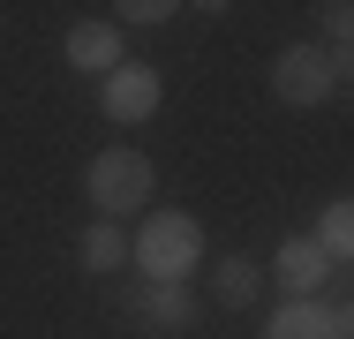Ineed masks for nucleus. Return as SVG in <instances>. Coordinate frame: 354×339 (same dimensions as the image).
<instances>
[{
  "label": "nucleus",
  "instance_id": "obj_1",
  "mask_svg": "<svg viewBox=\"0 0 354 339\" xmlns=\"http://www.w3.org/2000/svg\"><path fill=\"white\" fill-rule=\"evenodd\" d=\"M129 264H136V279L189 286V271L204 264V226H196L189 211H143L136 241H129Z\"/></svg>",
  "mask_w": 354,
  "mask_h": 339
},
{
  "label": "nucleus",
  "instance_id": "obj_2",
  "mask_svg": "<svg viewBox=\"0 0 354 339\" xmlns=\"http://www.w3.org/2000/svg\"><path fill=\"white\" fill-rule=\"evenodd\" d=\"M151 189H158V166L143 158L136 143H113V151H98V158L83 166V196H91L98 219H113V226H121L129 211H143Z\"/></svg>",
  "mask_w": 354,
  "mask_h": 339
},
{
  "label": "nucleus",
  "instance_id": "obj_3",
  "mask_svg": "<svg viewBox=\"0 0 354 339\" xmlns=\"http://www.w3.org/2000/svg\"><path fill=\"white\" fill-rule=\"evenodd\" d=\"M347 83V53H332V46H286L279 61H272V98L279 106H324L332 91Z\"/></svg>",
  "mask_w": 354,
  "mask_h": 339
},
{
  "label": "nucleus",
  "instance_id": "obj_4",
  "mask_svg": "<svg viewBox=\"0 0 354 339\" xmlns=\"http://www.w3.org/2000/svg\"><path fill=\"white\" fill-rule=\"evenodd\" d=\"M98 106H106V121H121V129L151 121V113H158V68H151V61H121L113 75H106Z\"/></svg>",
  "mask_w": 354,
  "mask_h": 339
},
{
  "label": "nucleus",
  "instance_id": "obj_5",
  "mask_svg": "<svg viewBox=\"0 0 354 339\" xmlns=\"http://www.w3.org/2000/svg\"><path fill=\"white\" fill-rule=\"evenodd\" d=\"M121 317H136L151 332H181V324H196V294H189V286L136 279V286H121Z\"/></svg>",
  "mask_w": 354,
  "mask_h": 339
},
{
  "label": "nucleus",
  "instance_id": "obj_6",
  "mask_svg": "<svg viewBox=\"0 0 354 339\" xmlns=\"http://www.w3.org/2000/svg\"><path fill=\"white\" fill-rule=\"evenodd\" d=\"M264 339H347V309L339 302H286L279 317H264Z\"/></svg>",
  "mask_w": 354,
  "mask_h": 339
},
{
  "label": "nucleus",
  "instance_id": "obj_7",
  "mask_svg": "<svg viewBox=\"0 0 354 339\" xmlns=\"http://www.w3.org/2000/svg\"><path fill=\"white\" fill-rule=\"evenodd\" d=\"M61 53H68V68H83V75H113V68L129 61V53H121V23H106V15H98V23H75Z\"/></svg>",
  "mask_w": 354,
  "mask_h": 339
},
{
  "label": "nucleus",
  "instance_id": "obj_8",
  "mask_svg": "<svg viewBox=\"0 0 354 339\" xmlns=\"http://www.w3.org/2000/svg\"><path fill=\"white\" fill-rule=\"evenodd\" d=\"M324 271H332V264L309 249V234H294V241H279V257H272V271H264V279H279V286H286V302H317Z\"/></svg>",
  "mask_w": 354,
  "mask_h": 339
},
{
  "label": "nucleus",
  "instance_id": "obj_9",
  "mask_svg": "<svg viewBox=\"0 0 354 339\" xmlns=\"http://www.w3.org/2000/svg\"><path fill=\"white\" fill-rule=\"evenodd\" d=\"M204 294H212L218 309H249V302L264 294V264H257V257H212Z\"/></svg>",
  "mask_w": 354,
  "mask_h": 339
},
{
  "label": "nucleus",
  "instance_id": "obj_10",
  "mask_svg": "<svg viewBox=\"0 0 354 339\" xmlns=\"http://www.w3.org/2000/svg\"><path fill=\"white\" fill-rule=\"evenodd\" d=\"M75 264L91 271V279H113V271L129 264V226H113V219H91V226L75 234Z\"/></svg>",
  "mask_w": 354,
  "mask_h": 339
},
{
  "label": "nucleus",
  "instance_id": "obj_11",
  "mask_svg": "<svg viewBox=\"0 0 354 339\" xmlns=\"http://www.w3.org/2000/svg\"><path fill=\"white\" fill-rule=\"evenodd\" d=\"M309 249H317L324 264H347V249H354V211H347V203H324V219H317Z\"/></svg>",
  "mask_w": 354,
  "mask_h": 339
},
{
  "label": "nucleus",
  "instance_id": "obj_12",
  "mask_svg": "<svg viewBox=\"0 0 354 339\" xmlns=\"http://www.w3.org/2000/svg\"><path fill=\"white\" fill-rule=\"evenodd\" d=\"M317 15H324V38H332V53H347V30H354V8H347V0H324V8H317Z\"/></svg>",
  "mask_w": 354,
  "mask_h": 339
},
{
  "label": "nucleus",
  "instance_id": "obj_13",
  "mask_svg": "<svg viewBox=\"0 0 354 339\" xmlns=\"http://www.w3.org/2000/svg\"><path fill=\"white\" fill-rule=\"evenodd\" d=\"M113 15H129V23H174L181 8H174V0H121Z\"/></svg>",
  "mask_w": 354,
  "mask_h": 339
},
{
  "label": "nucleus",
  "instance_id": "obj_14",
  "mask_svg": "<svg viewBox=\"0 0 354 339\" xmlns=\"http://www.w3.org/2000/svg\"><path fill=\"white\" fill-rule=\"evenodd\" d=\"M0 23H8V15H0Z\"/></svg>",
  "mask_w": 354,
  "mask_h": 339
}]
</instances>
